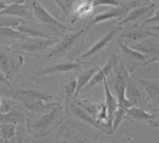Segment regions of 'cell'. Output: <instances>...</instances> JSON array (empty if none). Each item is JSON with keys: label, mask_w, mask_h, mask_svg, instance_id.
I'll list each match as a JSON object with an SVG mask.
<instances>
[{"label": "cell", "mask_w": 159, "mask_h": 143, "mask_svg": "<svg viewBox=\"0 0 159 143\" xmlns=\"http://www.w3.org/2000/svg\"><path fill=\"white\" fill-rule=\"evenodd\" d=\"M87 143H91V142H89V141H87Z\"/></svg>", "instance_id": "obj_35"}, {"label": "cell", "mask_w": 159, "mask_h": 143, "mask_svg": "<svg viewBox=\"0 0 159 143\" xmlns=\"http://www.w3.org/2000/svg\"><path fill=\"white\" fill-rule=\"evenodd\" d=\"M126 116L128 118L136 120V121H147L150 124L152 127H158V114L157 113L151 114L143 109L134 106H132L126 110L125 117Z\"/></svg>", "instance_id": "obj_10"}, {"label": "cell", "mask_w": 159, "mask_h": 143, "mask_svg": "<svg viewBox=\"0 0 159 143\" xmlns=\"http://www.w3.org/2000/svg\"><path fill=\"white\" fill-rule=\"evenodd\" d=\"M58 38H28L20 46L21 49L26 52L35 53L45 51L49 47H53L58 42Z\"/></svg>", "instance_id": "obj_6"}, {"label": "cell", "mask_w": 159, "mask_h": 143, "mask_svg": "<svg viewBox=\"0 0 159 143\" xmlns=\"http://www.w3.org/2000/svg\"><path fill=\"white\" fill-rule=\"evenodd\" d=\"M0 82L6 84V85H11V82L4 77V75L2 74H0Z\"/></svg>", "instance_id": "obj_33"}, {"label": "cell", "mask_w": 159, "mask_h": 143, "mask_svg": "<svg viewBox=\"0 0 159 143\" xmlns=\"http://www.w3.org/2000/svg\"><path fill=\"white\" fill-rule=\"evenodd\" d=\"M103 85H104V91H105V101L104 104L107 108V121L106 123V126L108 127V130L111 131V125H112V118H113V114L116 109L118 108V102L117 99L115 98V96L111 92L110 88L108 87V83H107V78H105L103 81Z\"/></svg>", "instance_id": "obj_15"}, {"label": "cell", "mask_w": 159, "mask_h": 143, "mask_svg": "<svg viewBox=\"0 0 159 143\" xmlns=\"http://www.w3.org/2000/svg\"><path fill=\"white\" fill-rule=\"evenodd\" d=\"M127 12V10L122 4L120 7H118L114 8V9H111L107 11H103V12L97 14L96 15H95L94 18H92L90 22H89V23L88 24V26L86 27V28L84 30V32L87 33L93 26L96 25V24H99L103 22H106L107 20H111L113 19V18H120L122 16H124V15H126Z\"/></svg>", "instance_id": "obj_9"}, {"label": "cell", "mask_w": 159, "mask_h": 143, "mask_svg": "<svg viewBox=\"0 0 159 143\" xmlns=\"http://www.w3.org/2000/svg\"><path fill=\"white\" fill-rule=\"evenodd\" d=\"M69 109H70L71 111H72V112L73 113L77 118H79L80 119H81L82 121H84V122L89 124V125H92V126L96 127V128L99 129V130L102 131L103 132L108 133L107 130H106V128H105L101 123L98 122L97 120L95 119L94 118H92L90 114H88L87 112H85V111H83L80 107L76 106V104H74L73 102L71 104Z\"/></svg>", "instance_id": "obj_19"}, {"label": "cell", "mask_w": 159, "mask_h": 143, "mask_svg": "<svg viewBox=\"0 0 159 143\" xmlns=\"http://www.w3.org/2000/svg\"><path fill=\"white\" fill-rule=\"evenodd\" d=\"M120 37L123 38H127V39L133 40L134 42H139L149 38H152V37L158 38V34L154 33V31H151L150 30L137 28V29L130 30L126 33H123Z\"/></svg>", "instance_id": "obj_20"}, {"label": "cell", "mask_w": 159, "mask_h": 143, "mask_svg": "<svg viewBox=\"0 0 159 143\" xmlns=\"http://www.w3.org/2000/svg\"><path fill=\"white\" fill-rule=\"evenodd\" d=\"M112 67H113V56L111 55L109 58V59L106 62V63L102 67H99L98 71L95 73V74L91 78L90 81L86 86V87L84 89L83 91L90 89L93 86L96 85L99 82H103V79L105 78H107V76L112 74Z\"/></svg>", "instance_id": "obj_16"}, {"label": "cell", "mask_w": 159, "mask_h": 143, "mask_svg": "<svg viewBox=\"0 0 159 143\" xmlns=\"http://www.w3.org/2000/svg\"><path fill=\"white\" fill-rule=\"evenodd\" d=\"M133 78L139 84L145 95L147 96L149 103L150 101L157 99L159 95V80L146 79L135 76Z\"/></svg>", "instance_id": "obj_12"}, {"label": "cell", "mask_w": 159, "mask_h": 143, "mask_svg": "<svg viewBox=\"0 0 159 143\" xmlns=\"http://www.w3.org/2000/svg\"><path fill=\"white\" fill-rule=\"evenodd\" d=\"M55 2L66 16H69L76 1H55Z\"/></svg>", "instance_id": "obj_31"}, {"label": "cell", "mask_w": 159, "mask_h": 143, "mask_svg": "<svg viewBox=\"0 0 159 143\" xmlns=\"http://www.w3.org/2000/svg\"><path fill=\"white\" fill-rule=\"evenodd\" d=\"M23 23V19L11 16H1L0 15V28L1 27H10L16 28Z\"/></svg>", "instance_id": "obj_28"}, {"label": "cell", "mask_w": 159, "mask_h": 143, "mask_svg": "<svg viewBox=\"0 0 159 143\" xmlns=\"http://www.w3.org/2000/svg\"><path fill=\"white\" fill-rule=\"evenodd\" d=\"M28 2H30L31 12L33 13V15L41 22L61 31H68L70 30L69 27L62 23L61 22H60L59 20L52 16L39 1H30Z\"/></svg>", "instance_id": "obj_2"}, {"label": "cell", "mask_w": 159, "mask_h": 143, "mask_svg": "<svg viewBox=\"0 0 159 143\" xmlns=\"http://www.w3.org/2000/svg\"><path fill=\"white\" fill-rule=\"evenodd\" d=\"M15 29L18 30V31H20L21 33H22L23 35H25V36L28 37V38H50V37H49L47 34L42 32V31H40V30H37L35 29V28H31L29 26L24 25V23H22L21 25H19L18 27H16Z\"/></svg>", "instance_id": "obj_25"}, {"label": "cell", "mask_w": 159, "mask_h": 143, "mask_svg": "<svg viewBox=\"0 0 159 143\" xmlns=\"http://www.w3.org/2000/svg\"><path fill=\"white\" fill-rule=\"evenodd\" d=\"M125 114H126V110L119 108V107L116 109V111H115L114 114H113V118H112V132H114L117 130L120 123L123 121V118H125Z\"/></svg>", "instance_id": "obj_29"}, {"label": "cell", "mask_w": 159, "mask_h": 143, "mask_svg": "<svg viewBox=\"0 0 159 143\" xmlns=\"http://www.w3.org/2000/svg\"><path fill=\"white\" fill-rule=\"evenodd\" d=\"M118 45H119V47L120 48V50H121V51L123 54H126L129 58L135 59L137 61H139V62H142L143 65H147V64L152 63V62H154V61H152V59L149 60L148 57L145 56L144 54H141L139 51L130 48L128 45L125 44L123 41L119 40L118 41Z\"/></svg>", "instance_id": "obj_22"}, {"label": "cell", "mask_w": 159, "mask_h": 143, "mask_svg": "<svg viewBox=\"0 0 159 143\" xmlns=\"http://www.w3.org/2000/svg\"><path fill=\"white\" fill-rule=\"evenodd\" d=\"M15 124H5L0 127V134L4 140H9L15 136Z\"/></svg>", "instance_id": "obj_30"}, {"label": "cell", "mask_w": 159, "mask_h": 143, "mask_svg": "<svg viewBox=\"0 0 159 143\" xmlns=\"http://www.w3.org/2000/svg\"><path fill=\"white\" fill-rule=\"evenodd\" d=\"M82 64L76 62H65L61 63L54 64L50 67L42 68L35 72L37 76H44V75H53V74H63L72 71L80 69Z\"/></svg>", "instance_id": "obj_8"}, {"label": "cell", "mask_w": 159, "mask_h": 143, "mask_svg": "<svg viewBox=\"0 0 159 143\" xmlns=\"http://www.w3.org/2000/svg\"><path fill=\"white\" fill-rule=\"evenodd\" d=\"M73 103L80 107L85 112L90 114L92 118L97 120L98 114L101 109V103H94V102L89 101L88 100H76L73 101Z\"/></svg>", "instance_id": "obj_23"}, {"label": "cell", "mask_w": 159, "mask_h": 143, "mask_svg": "<svg viewBox=\"0 0 159 143\" xmlns=\"http://www.w3.org/2000/svg\"><path fill=\"white\" fill-rule=\"evenodd\" d=\"M99 67H96L93 68H91L89 70H86V71H82L81 73H80L79 75L76 78V90H75L74 97H73V101H76V98L79 95V94L81 91H84L86 86L89 84L91 78L94 75L95 73L98 71Z\"/></svg>", "instance_id": "obj_18"}, {"label": "cell", "mask_w": 159, "mask_h": 143, "mask_svg": "<svg viewBox=\"0 0 159 143\" xmlns=\"http://www.w3.org/2000/svg\"><path fill=\"white\" fill-rule=\"evenodd\" d=\"M0 36L4 38H12V39H18L22 41H25L28 37L23 35L22 33L18 31L15 28H10V27H1L0 28Z\"/></svg>", "instance_id": "obj_26"}, {"label": "cell", "mask_w": 159, "mask_h": 143, "mask_svg": "<svg viewBox=\"0 0 159 143\" xmlns=\"http://www.w3.org/2000/svg\"><path fill=\"white\" fill-rule=\"evenodd\" d=\"M93 5L92 1H84L80 3L76 7L74 14V18L77 19L79 18L86 16L87 15L90 14L91 11H93Z\"/></svg>", "instance_id": "obj_27"}, {"label": "cell", "mask_w": 159, "mask_h": 143, "mask_svg": "<svg viewBox=\"0 0 159 143\" xmlns=\"http://www.w3.org/2000/svg\"><path fill=\"white\" fill-rule=\"evenodd\" d=\"M84 33V30H77L73 33H71L70 35L61 39L58 40V42L52 47V49L46 54L45 58H50L55 56H57L60 54L65 53L70 50L73 45L76 43L78 38L83 35Z\"/></svg>", "instance_id": "obj_3"}, {"label": "cell", "mask_w": 159, "mask_h": 143, "mask_svg": "<svg viewBox=\"0 0 159 143\" xmlns=\"http://www.w3.org/2000/svg\"><path fill=\"white\" fill-rule=\"evenodd\" d=\"M113 67L112 74H114L115 82H119L126 85L127 81L130 78V72L123 63L122 58L116 54H113Z\"/></svg>", "instance_id": "obj_13"}, {"label": "cell", "mask_w": 159, "mask_h": 143, "mask_svg": "<svg viewBox=\"0 0 159 143\" xmlns=\"http://www.w3.org/2000/svg\"><path fill=\"white\" fill-rule=\"evenodd\" d=\"M92 5L93 7H99V6H111L115 7H118L122 5V2L120 1H103V0H99V1H92Z\"/></svg>", "instance_id": "obj_32"}, {"label": "cell", "mask_w": 159, "mask_h": 143, "mask_svg": "<svg viewBox=\"0 0 159 143\" xmlns=\"http://www.w3.org/2000/svg\"><path fill=\"white\" fill-rule=\"evenodd\" d=\"M75 90H76V78L71 77L69 80H66L64 82L63 92L65 97V108L66 112H69V107L73 101Z\"/></svg>", "instance_id": "obj_21"}, {"label": "cell", "mask_w": 159, "mask_h": 143, "mask_svg": "<svg viewBox=\"0 0 159 143\" xmlns=\"http://www.w3.org/2000/svg\"><path fill=\"white\" fill-rule=\"evenodd\" d=\"M63 107L57 104L52 110L40 118L35 123L31 124V130L38 133V137H43L52 132L61 122Z\"/></svg>", "instance_id": "obj_1"}, {"label": "cell", "mask_w": 159, "mask_h": 143, "mask_svg": "<svg viewBox=\"0 0 159 143\" xmlns=\"http://www.w3.org/2000/svg\"><path fill=\"white\" fill-rule=\"evenodd\" d=\"M11 2H0V11H2L10 4Z\"/></svg>", "instance_id": "obj_34"}, {"label": "cell", "mask_w": 159, "mask_h": 143, "mask_svg": "<svg viewBox=\"0 0 159 143\" xmlns=\"http://www.w3.org/2000/svg\"><path fill=\"white\" fill-rule=\"evenodd\" d=\"M125 89H126L125 91L126 98L135 106H138L139 105H143L144 103L147 105L149 104L147 96L145 95L139 84L134 80V78H129L126 83Z\"/></svg>", "instance_id": "obj_5"}, {"label": "cell", "mask_w": 159, "mask_h": 143, "mask_svg": "<svg viewBox=\"0 0 159 143\" xmlns=\"http://www.w3.org/2000/svg\"><path fill=\"white\" fill-rule=\"evenodd\" d=\"M57 143H87L78 137L77 134L66 124H62L57 134Z\"/></svg>", "instance_id": "obj_17"}, {"label": "cell", "mask_w": 159, "mask_h": 143, "mask_svg": "<svg viewBox=\"0 0 159 143\" xmlns=\"http://www.w3.org/2000/svg\"><path fill=\"white\" fill-rule=\"evenodd\" d=\"M130 48L139 51L145 56H152L153 54L157 55L158 54V38H149L139 42H134V44L129 46Z\"/></svg>", "instance_id": "obj_14"}, {"label": "cell", "mask_w": 159, "mask_h": 143, "mask_svg": "<svg viewBox=\"0 0 159 143\" xmlns=\"http://www.w3.org/2000/svg\"><path fill=\"white\" fill-rule=\"evenodd\" d=\"M25 1L11 2L2 11H0L1 16H11L15 18H29L32 15L31 9L28 4L23 3Z\"/></svg>", "instance_id": "obj_11"}, {"label": "cell", "mask_w": 159, "mask_h": 143, "mask_svg": "<svg viewBox=\"0 0 159 143\" xmlns=\"http://www.w3.org/2000/svg\"><path fill=\"white\" fill-rule=\"evenodd\" d=\"M121 29L122 27L121 26H119V27H116V28H114V29H112L111 31H109V32H107L104 36L102 37L100 39L98 40L97 42H95V43L93 44L86 52H84V54H82L81 55H80L77 58H76L75 61H76V62H81L83 60L90 58L92 55L96 54L97 52L104 49L105 47L111 42L113 38L116 37V34H117Z\"/></svg>", "instance_id": "obj_4"}, {"label": "cell", "mask_w": 159, "mask_h": 143, "mask_svg": "<svg viewBox=\"0 0 159 143\" xmlns=\"http://www.w3.org/2000/svg\"><path fill=\"white\" fill-rule=\"evenodd\" d=\"M157 10H158V7H157V6H156L154 3H149L148 2L147 4H144V5L139 6V7L132 9V11H130L127 15H126L125 18L121 20L120 25L122 27V25H123V24L134 22V21H137V20L140 19L143 17L150 18L154 15Z\"/></svg>", "instance_id": "obj_7"}, {"label": "cell", "mask_w": 159, "mask_h": 143, "mask_svg": "<svg viewBox=\"0 0 159 143\" xmlns=\"http://www.w3.org/2000/svg\"><path fill=\"white\" fill-rule=\"evenodd\" d=\"M125 86L126 85L122 83H119V82H115V89H116V94H117V102H118V107L124 110H127V109L130 108L132 106H134L133 103H131L125 95Z\"/></svg>", "instance_id": "obj_24"}]
</instances>
